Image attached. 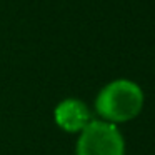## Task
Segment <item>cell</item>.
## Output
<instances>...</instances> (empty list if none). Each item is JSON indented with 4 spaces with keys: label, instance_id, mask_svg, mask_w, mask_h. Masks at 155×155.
<instances>
[{
    "label": "cell",
    "instance_id": "cell-1",
    "mask_svg": "<svg viewBox=\"0 0 155 155\" xmlns=\"http://www.w3.org/2000/svg\"><path fill=\"white\" fill-rule=\"evenodd\" d=\"M143 92L135 82L117 78L102 87L95 98V112L102 120L110 124H124L134 120L143 108Z\"/></svg>",
    "mask_w": 155,
    "mask_h": 155
},
{
    "label": "cell",
    "instance_id": "cell-2",
    "mask_svg": "<svg viewBox=\"0 0 155 155\" xmlns=\"http://www.w3.org/2000/svg\"><path fill=\"white\" fill-rule=\"evenodd\" d=\"M77 155H125L124 135L117 125L105 120H90L78 134Z\"/></svg>",
    "mask_w": 155,
    "mask_h": 155
},
{
    "label": "cell",
    "instance_id": "cell-3",
    "mask_svg": "<svg viewBox=\"0 0 155 155\" xmlns=\"http://www.w3.org/2000/svg\"><path fill=\"white\" fill-rule=\"evenodd\" d=\"M54 120L58 128L68 134H80L92 120L88 107L78 98H65L54 108Z\"/></svg>",
    "mask_w": 155,
    "mask_h": 155
}]
</instances>
